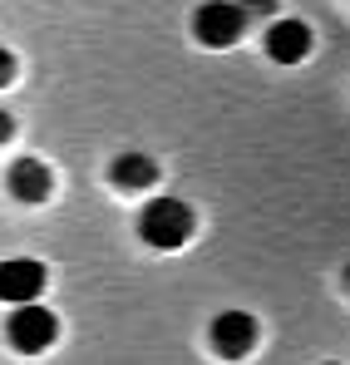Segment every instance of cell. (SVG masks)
<instances>
[{
	"mask_svg": "<svg viewBox=\"0 0 350 365\" xmlns=\"http://www.w3.org/2000/svg\"><path fill=\"white\" fill-rule=\"evenodd\" d=\"M138 237L148 247H158V252H177L192 237V207L182 197H153L138 212Z\"/></svg>",
	"mask_w": 350,
	"mask_h": 365,
	"instance_id": "obj_1",
	"label": "cell"
},
{
	"mask_svg": "<svg viewBox=\"0 0 350 365\" xmlns=\"http://www.w3.org/2000/svg\"><path fill=\"white\" fill-rule=\"evenodd\" d=\"M5 341L15 356H45L59 341V316L50 306L30 302V306H10V321H5Z\"/></svg>",
	"mask_w": 350,
	"mask_h": 365,
	"instance_id": "obj_2",
	"label": "cell"
},
{
	"mask_svg": "<svg viewBox=\"0 0 350 365\" xmlns=\"http://www.w3.org/2000/svg\"><path fill=\"white\" fill-rule=\"evenodd\" d=\"M242 30H247V15H242L237 0H207V5H197V15H192V35H197V45H207V50L237 45Z\"/></svg>",
	"mask_w": 350,
	"mask_h": 365,
	"instance_id": "obj_3",
	"label": "cell"
},
{
	"mask_svg": "<svg viewBox=\"0 0 350 365\" xmlns=\"http://www.w3.org/2000/svg\"><path fill=\"white\" fill-rule=\"evenodd\" d=\"M45 282H50V272H45V262H35V257H5V262H0V302L5 306L40 302Z\"/></svg>",
	"mask_w": 350,
	"mask_h": 365,
	"instance_id": "obj_4",
	"label": "cell"
},
{
	"mask_svg": "<svg viewBox=\"0 0 350 365\" xmlns=\"http://www.w3.org/2000/svg\"><path fill=\"white\" fill-rule=\"evenodd\" d=\"M207 341H212V351H217L222 361H242V356L257 351V321H252L247 311H222V316H212Z\"/></svg>",
	"mask_w": 350,
	"mask_h": 365,
	"instance_id": "obj_5",
	"label": "cell"
},
{
	"mask_svg": "<svg viewBox=\"0 0 350 365\" xmlns=\"http://www.w3.org/2000/svg\"><path fill=\"white\" fill-rule=\"evenodd\" d=\"M5 187H10L15 202L40 207V202H50V192H55V173H50V163H40V158H15L10 173H5Z\"/></svg>",
	"mask_w": 350,
	"mask_h": 365,
	"instance_id": "obj_6",
	"label": "cell"
},
{
	"mask_svg": "<svg viewBox=\"0 0 350 365\" xmlns=\"http://www.w3.org/2000/svg\"><path fill=\"white\" fill-rule=\"evenodd\" d=\"M306 50H311V30H306L301 20H277V25H267V55L277 64L306 60Z\"/></svg>",
	"mask_w": 350,
	"mask_h": 365,
	"instance_id": "obj_7",
	"label": "cell"
},
{
	"mask_svg": "<svg viewBox=\"0 0 350 365\" xmlns=\"http://www.w3.org/2000/svg\"><path fill=\"white\" fill-rule=\"evenodd\" d=\"M109 182H114L118 192H143V187L158 182V163L148 153H118L114 168H109Z\"/></svg>",
	"mask_w": 350,
	"mask_h": 365,
	"instance_id": "obj_8",
	"label": "cell"
},
{
	"mask_svg": "<svg viewBox=\"0 0 350 365\" xmlns=\"http://www.w3.org/2000/svg\"><path fill=\"white\" fill-rule=\"evenodd\" d=\"M242 5V15H272L277 10V0H237Z\"/></svg>",
	"mask_w": 350,
	"mask_h": 365,
	"instance_id": "obj_9",
	"label": "cell"
},
{
	"mask_svg": "<svg viewBox=\"0 0 350 365\" xmlns=\"http://www.w3.org/2000/svg\"><path fill=\"white\" fill-rule=\"evenodd\" d=\"M10 79H15V55H10V50H0V89H5Z\"/></svg>",
	"mask_w": 350,
	"mask_h": 365,
	"instance_id": "obj_10",
	"label": "cell"
},
{
	"mask_svg": "<svg viewBox=\"0 0 350 365\" xmlns=\"http://www.w3.org/2000/svg\"><path fill=\"white\" fill-rule=\"evenodd\" d=\"M10 133H15V119H10V114L0 109V143H10Z\"/></svg>",
	"mask_w": 350,
	"mask_h": 365,
	"instance_id": "obj_11",
	"label": "cell"
},
{
	"mask_svg": "<svg viewBox=\"0 0 350 365\" xmlns=\"http://www.w3.org/2000/svg\"><path fill=\"white\" fill-rule=\"evenodd\" d=\"M331 365H336V361H331Z\"/></svg>",
	"mask_w": 350,
	"mask_h": 365,
	"instance_id": "obj_12",
	"label": "cell"
}]
</instances>
